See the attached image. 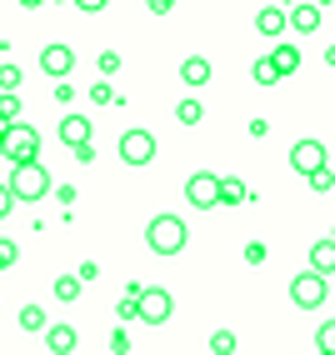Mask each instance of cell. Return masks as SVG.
Listing matches in <instances>:
<instances>
[{
  "label": "cell",
  "instance_id": "cell-1",
  "mask_svg": "<svg viewBox=\"0 0 335 355\" xmlns=\"http://www.w3.org/2000/svg\"><path fill=\"white\" fill-rule=\"evenodd\" d=\"M146 245H151L155 255H180V250L190 245V230H185L180 216H155V220L146 225Z\"/></svg>",
  "mask_w": 335,
  "mask_h": 355
},
{
  "label": "cell",
  "instance_id": "cell-2",
  "mask_svg": "<svg viewBox=\"0 0 335 355\" xmlns=\"http://www.w3.org/2000/svg\"><path fill=\"white\" fill-rule=\"evenodd\" d=\"M10 196L15 200H45V191H51V171H45L40 160H20V165H10Z\"/></svg>",
  "mask_w": 335,
  "mask_h": 355
},
{
  "label": "cell",
  "instance_id": "cell-3",
  "mask_svg": "<svg viewBox=\"0 0 335 355\" xmlns=\"http://www.w3.org/2000/svg\"><path fill=\"white\" fill-rule=\"evenodd\" d=\"M130 295H135V315L146 325H165L175 315V295L165 286H130Z\"/></svg>",
  "mask_w": 335,
  "mask_h": 355
},
{
  "label": "cell",
  "instance_id": "cell-4",
  "mask_svg": "<svg viewBox=\"0 0 335 355\" xmlns=\"http://www.w3.org/2000/svg\"><path fill=\"white\" fill-rule=\"evenodd\" d=\"M0 150H6V160H10V165L35 160V155H40V130H35V125H26V121H10V125H6V135H0Z\"/></svg>",
  "mask_w": 335,
  "mask_h": 355
},
{
  "label": "cell",
  "instance_id": "cell-5",
  "mask_svg": "<svg viewBox=\"0 0 335 355\" xmlns=\"http://www.w3.org/2000/svg\"><path fill=\"white\" fill-rule=\"evenodd\" d=\"M325 295H330V280L316 275V270H300V275L291 280V300L300 305V311H320Z\"/></svg>",
  "mask_w": 335,
  "mask_h": 355
},
{
  "label": "cell",
  "instance_id": "cell-6",
  "mask_svg": "<svg viewBox=\"0 0 335 355\" xmlns=\"http://www.w3.org/2000/svg\"><path fill=\"white\" fill-rule=\"evenodd\" d=\"M185 200L196 210H215V205H221V175H215V171H196L185 180Z\"/></svg>",
  "mask_w": 335,
  "mask_h": 355
},
{
  "label": "cell",
  "instance_id": "cell-7",
  "mask_svg": "<svg viewBox=\"0 0 335 355\" xmlns=\"http://www.w3.org/2000/svg\"><path fill=\"white\" fill-rule=\"evenodd\" d=\"M121 160L135 165V171H146V165L155 160V135L151 130H126L121 135Z\"/></svg>",
  "mask_w": 335,
  "mask_h": 355
},
{
  "label": "cell",
  "instance_id": "cell-8",
  "mask_svg": "<svg viewBox=\"0 0 335 355\" xmlns=\"http://www.w3.org/2000/svg\"><path fill=\"white\" fill-rule=\"evenodd\" d=\"M40 70H45V76H51V80H65L70 70H76V51H70L65 40L45 45V51H40Z\"/></svg>",
  "mask_w": 335,
  "mask_h": 355
},
{
  "label": "cell",
  "instance_id": "cell-9",
  "mask_svg": "<svg viewBox=\"0 0 335 355\" xmlns=\"http://www.w3.org/2000/svg\"><path fill=\"white\" fill-rule=\"evenodd\" d=\"M291 165H295V175H316L325 165V146H320V140H295V146H291Z\"/></svg>",
  "mask_w": 335,
  "mask_h": 355
},
{
  "label": "cell",
  "instance_id": "cell-10",
  "mask_svg": "<svg viewBox=\"0 0 335 355\" xmlns=\"http://www.w3.org/2000/svg\"><path fill=\"white\" fill-rule=\"evenodd\" d=\"M285 31L316 35V31H320V6H316V0H300V6H291V10H285Z\"/></svg>",
  "mask_w": 335,
  "mask_h": 355
},
{
  "label": "cell",
  "instance_id": "cell-11",
  "mask_svg": "<svg viewBox=\"0 0 335 355\" xmlns=\"http://www.w3.org/2000/svg\"><path fill=\"white\" fill-rule=\"evenodd\" d=\"M40 336H45V345H51V355H70V350H76L80 345V336H76V325H45L40 330Z\"/></svg>",
  "mask_w": 335,
  "mask_h": 355
},
{
  "label": "cell",
  "instance_id": "cell-12",
  "mask_svg": "<svg viewBox=\"0 0 335 355\" xmlns=\"http://www.w3.org/2000/svg\"><path fill=\"white\" fill-rule=\"evenodd\" d=\"M255 31L266 35V40H280V35H285V6H260Z\"/></svg>",
  "mask_w": 335,
  "mask_h": 355
},
{
  "label": "cell",
  "instance_id": "cell-13",
  "mask_svg": "<svg viewBox=\"0 0 335 355\" xmlns=\"http://www.w3.org/2000/svg\"><path fill=\"white\" fill-rule=\"evenodd\" d=\"M180 80L196 85V90L210 85V60H205V55H185V60H180Z\"/></svg>",
  "mask_w": 335,
  "mask_h": 355
},
{
  "label": "cell",
  "instance_id": "cell-14",
  "mask_svg": "<svg viewBox=\"0 0 335 355\" xmlns=\"http://www.w3.org/2000/svg\"><path fill=\"white\" fill-rule=\"evenodd\" d=\"M270 65L280 70V80H285V76H295V70H300V51H295L291 40H280L275 51H270Z\"/></svg>",
  "mask_w": 335,
  "mask_h": 355
},
{
  "label": "cell",
  "instance_id": "cell-15",
  "mask_svg": "<svg viewBox=\"0 0 335 355\" xmlns=\"http://www.w3.org/2000/svg\"><path fill=\"white\" fill-rule=\"evenodd\" d=\"M310 270H316V275H335V241H316V245H310Z\"/></svg>",
  "mask_w": 335,
  "mask_h": 355
},
{
  "label": "cell",
  "instance_id": "cell-16",
  "mask_svg": "<svg viewBox=\"0 0 335 355\" xmlns=\"http://www.w3.org/2000/svg\"><path fill=\"white\" fill-rule=\"evenodd\" d=\"M60 140H65V146H85V140H90V121H85V115H65V121H60Z\"/></svg>",
  "mask_w": 335,
  "mask_h": 355
},
{
  "label": "cell",
  "instance_id": "cell-17",
  "mask_svg": "<svg viewBox=\"0 0 335 355\" xmlns=\"http://www.w3.org/2000/svg\"><path fill=\"white\" fill-rule=\"evenodd\" d=\"M250 191H246V180L241 175H221V205H246Z\"/></svg>",
  "mask_w": 335,
  "mask_h": 355
},
{
  "label": "cell",
  "instance_id": "cell-18",
  "mask_svg": "<svg viewBox=\"0 0 335 355\" xmlns=\"http://www.w3.org/2000/svg\"><path fill=\"white\" fill-rule=\"evenodd\" d=\"M250 80H255V85H275V80H280V70L270 65V55H266V60H255V65H250Z\"/></svg>",
  "mask_w": 335,
  "mask_h": 355
},
{
  "label": "cell",
  "instance_id": "cell-19",
  "mask_svg": "<svg viewBox=\"0 0 335 355\" xmlns=\"http://www.w3.org/2000/svg\"><path fill=\"white\" fill-rule=\"evenodd\" d=\"M55 300H60V305L80 300V280H76V275H60V280H55Z\"/></svg>",
  "mask_w": 335,
  "mask_h": 355
},
{
  "label": "cell",
  "instance_id": "cell-20",
  "mask_svg": "<svg viewBox=\"0 0 335 355\" xmlns=\"http://www.w3.org/2000/svg\"><path fill=\"white\" fill-rule=\"evenodd\" d=\"M200 115H205L200 101H180V105H175V121H180V125H200Z\"/></svg>",
  "mask_w": 335,
  "mask_h": 355
},
{
  "label": "cell",
  "instance_id": "cell-21",
  "mask_svg": "<svg viewBox=\"0 0 335 355\" xmlns=\"http://www.w3.org/2000/svg\"><path fill=\"white\" fill-rule=\"evenodd\" d=\"M51 320H45V311L40 305H26V311H20V330H45Z\"/></svg>",
  "mask_w": 335,
  "mask_h": 355
},
{
  "label": "cell",
  "instance_id": "cell-22",
  "mask_svg": "<svg viewBox=\"0 0 335 355\" xmlns=\"http://www.w3.org/2000/svg\"><path fill=\"white\" fill-rule=\"evenodd\" d=\"M305 180H310V191H320V196L335 191V171H330V165H320V171H316V175H305Z\"/></svg>",
  "mask_w": 335,
  "mask_h": 355
},
{
  "label": "cell",
  "instance_id": "cell-23",
  "mask_svg": "<svg viewBox=\"0 0 335 355\" xmlns=\"http://www.w3.org/2000/svg\"><path fill=\"white\" fill-rule=\"evenodd\" d=\"M210 350H215V355H235V336H230V330H215V336H210Z\"/></svg>",
  "mask_w": 335,
  "mask_h": 355
},
{
  "label": "cell",
  "instance_id": "cell-24",
  "mask_svg": "<svg viewBox=\"0 0 335 355\" xmlns=\"http://www.w3.org/2000/svg\"><path fill=\"white\" fill-rule=\"evenodd\" d=\"M316 345H320V355H335V320H325V325H320Z\"/></svg>",
  "mask_w": 335,
  "mask_h": 355
},
{
  "label": "cell",
  "instance_id": "cell-25",
  "mask_svg": "<svg viewBox=\"0 0 335 355\" xmlns=\"http://www.w3.org/2000/svg\"><path fill=\"white\" fill-rule=\"evenodd\" d=\"M0 115H6V121H20V96H15V90L0 96Z\"/></svg>",
  "mask_w": 335,
  "mask_h": 355
},
{
  "label": "cell",
  "instance_id": "cell-26",
  "mask_svg": "<svg viewBox=\"0 0 335 355\" xmlns=\"http://www.w3.org/2000/svg\"><path fill=\"white\" fill-rule=\"evenodd\" d=\"M0 90H20V65H0Z\"/></svg>",
  "mask_w": 335,
  "mask_h": 355
},
{
  "label": "cell",
  "instance_id": "cell-27",
  "mask_svg": "<svg viewBox=\"0 0 335 355\" xmlns=\"http://www.w3.org/2000/svg\"><path fill=\"white\" fill-rule=\"evenodd\" d=\"M15 260H20V245L15 241H0V270H10Z\"/></svg>",
  "mask_w": 335,
  "mask_h": 355
},
{
  "label": "cell",
  "instance_id": "cell-28",
  "mask_svg": "<svg viewBox=\"0 0 335 355\" xmlns=\"http://www.w3.org/2000/svg\"><path fill=\"white\" fill-rule=\"evenodd\" d=\"M90 101H95V105H110V101H115V90H110L105 80H95V85H90Z\"/></svg>",
  "mask_w": 335,
  "mask_h": 355
},
{
  "label": "cell",
  "instance_id": "cell-29",
  "mask_svg": "<svg viewBox=\"0 0 335 355\" xmlns=\"http://www.w3.org/2000/svg\"><path fill=\"white\" fill-rule=\"evenodd\" d=\"M115 70H121V51H105L101 55V76H115Z\"/></svg>",
  "mask_w": 335,
  "mask_h": 355
},
{
  "label": "cell",
  "instance_id": "cell-30",
  "mask_svg": "<svg viewBox=\"0 0 335 355\" xmlns=\"http://www.w3.org/2000/svg\"><path fill=\"white\" fill-rule=\"evenodd\" d=\"M10 210H15V196H10V185H0V220H6Z\"/></svg>",
  "mask_w": 335,
  "mask_h": 355
},
{
  "label": "cell",
  "instance_id": "cell-31",
  "mask_svg": "<svg viewBox=\"0 0 335 355\" xmlns=\"http://www.w3.org/2000/svg\"><path fill=\"white\" fill-rule=\"evenodd\" d=\"M110 350H115V355L130 350V336H126V330H115V336H110Z\"/></svg>",
  "mask_w": 335,
  "mask_h": 355
},
{
  "label": "cell",
  "instance_id": "cell-32",
  "mask_svg": "<svg viewBox=\"0 0 335 355\" xmlns=\"http://www.w3.org/2000/svg\"><path fill=\"white\" fill-rule=\"evenodd\" d=\"M246 260H250V266H260V260H266V245L250 241V245H246Z\"/></svg>",
  "mask_w": 335,
  "mask_h": 355
},
{
  "label": "cell",
  "instance_id": "cell-33",
  "mask_svg": "<svg viewBox=\"0 0 335 355\" xmlns=\"http://www.w3.org/2000/svg\"><path fill=\"white\" fill-rule=\"evenodd\" d=\"M76 6H80V10H85V15H101V10H105V6H110V0H76Z\"/></svg>",
  "mask_w": 335,
  "mask_h": 355
},
{
  "label": "cell",
  "instance_id": "cell-34",
  "mask_svg": "<svg viewBox=\"0 0 335 355\" xmlns=\"http://www.w3.org/2000/svg\"><path fill=\"white\" fill-rule=\"evenodd\" d=\"M146 6H151V15H171V10H175V0H146Z\"/></svg>",
  "mask_w": 335,
  "mask_h": 355
},
{
  "label": "cell",
  "instance_id": "cell-35",
  "mask_svg": "<svg viewBox=\"0 0 335 355\" xmlns=\"http://www.w3.org/2000/svg\"><path fill=\"white\" fill-rule=\"evenodd\" d=\"M121 320H140V315H135V295H126V300H121Z\"/></svg>",
  "mask_w": 335,
  "mask_h": 355
},
{
  "label": "cell",
  "instance_id": "cell-36",
  "mask_svg": "<svg viewBox=\"0 0 335 355\" xmlns=\"http://www.w3.org/2000/svg\"><path fill=\"white\" fill-rule=\"evenodd\" d=\"M76 160H80V165H90V160H95V146H90V140H85V146H76Z\"/></svg>",
  "mask_w": 335,
  "mask_h": 355
},
{
  "label": "cell",
  "instance_id": "cell-37",
  "mask_svg": "<svg viewBox=\"0 0 335 355\" xmlns=\"http://www.w3.org/2000/svg\"><path fill=\"white\" fill-rule=\"evenodd\" d=\"M20 6H26V10H40V6H45V0H20Z\"/></svg>",
  "mask_w": 335,
  "mask_h": 355
},
{
  "label": "cell",
  "instance_id": "cell-38",
  "mask_svg": "<svg viewBox=\"0 0 335 355\" xmlns=\"http://www.w3.org/2000/svg\"><path fill=\"white\" fill-rule=\"evenodd\" d=\"M6 125H10V121H6V115H0V135H6Z\"/></svg>",
  "mask_w": 335,
  "mask_h": 355
},
{
  "label": "cell",
  "instance_id": "cell-39",
  "mask_svg": "<svg viewBox=\"0 0 335 355\" xmlns=\"http://www.w3.org/2000/svg\"><path fill=\"white\" fill-rule=\"evenodd\" d=\"M330 241H335V230H330Z\"/></svg>",
  "mask_w": 335,
  "mask_h": 355
}]
</instances>
